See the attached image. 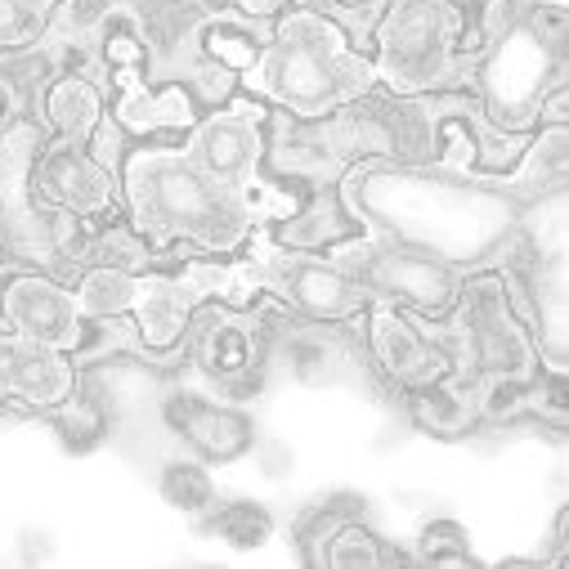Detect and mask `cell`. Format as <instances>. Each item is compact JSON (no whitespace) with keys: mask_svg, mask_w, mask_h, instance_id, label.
Wrapping results in <instances>:
<instances>
[{"mask_svg":"<svg viewBox=\"0 0 569 569\" xmlns=\"http://www.w3.org/2000/svg\"><path fill=\"white\" fill-rule=\"evenodd\" d=\"M260 363V328L242 315H207L198 328V368L211 381L238 386Z\"/></svg>","mask_w":569,"mask_h":569,"instance_id":"obj_13","label":"cell"},{"mask_svg":"<svg viewBox=\"0 0 569 569\" xmlns=\"http://www.w3.org/2000/svg\"><path fill=\"white\" fill-rule=\"evenodd\" d=\"M556 54L547 50V37L538 28H516L507 32V41L498 46V54L489 59L485 68V90H489V103L493 112L511 126L516 121H529V112L542 103L547 94V77L556 72Z\"/></svg>","mask_w":569,"mask_h":569,"instance_id":"obj_5","label":"cell"},{"mask_svg":"<svg viewBox=\"0 0 569 569\" xmlns=\"http://www.w3.org/2000/svg\"><path fill=\"white\" fill-rule=\"evenodd\" d=\"M211 511H216V507H211ZM207 529L220 533V538H224L229 547H238V551H256V547L269 542V533H273V516H269L260 502L238 498V502H224V507L211 516Z\"/></svg>","mask_w":569,"mask_h":569,"instance_id":"obj_21","label":"cell"},{"mask_svg":"<svg viewBox=\"0 0 569 569\" xmlns=\"http://www.w3.org/2000/svg\"><path fill=\"white\" fill-rule=\"evenodd\" d=\"M167 426L202 458V462H238L256 449V421L238 408H224V403H211V399H198V395H171L167 399Z\"/></svg>","mask_w":569,"mask_h":569,"instance_id":"obj_10","label":"cell"},{"mask_svg":"<svg viewBox=\"0 0 569 569\" xmlns=\"http://www.w3.org/2000/svg\"><path fill=\"white\" fill-rule=\"evenodd\" d=\"M453 10H462V14H476V23H480V14H485V6L489 0H449Z\"/></svg>","mask_w":569,"mask_h":569,"instance_id":"obj_27","label":"cell"},{"mask_svg":"<svg viewBox=\"0 0 569 569\" xmlns=\"http://www.w3.org/2000/svg\"><path fill=\"white\" fill-rule=\"evenodd\" d=\"M390 560H399V551H390L368 525H359V520H346L332 538H328V547H323V565H332V569H381V565H390Z\"/></svg>","mask_w":569,"mask_h":569,"instance_id":"obj_19","label":"cell"},{"mask_svg":"<svg viewBox=\"0 0 569 569\" xmlns=\"http://www.w3.org/2000/svg\"><path fill=\"white\" fill-rule=\"evenodd\" d=\"M372 355L403 390H426L453 377V355L426 332H417L395 306L372 310Z\"/></svg>","mask_w":569,"mask_h":569,"instance_id":"obj_11","label":"cell"},{"mask_svg":"<svg viewBox=\"0 0 569 569\" xmlns=\"http://www.w3.org/2000/svg\"><path fill=\"white\" fill-rule=\"evenodd\" d=\"M117 117L130 130H158V126H193V103L184 90H167V94H144V90H130L117 108Z\"/></svg>","mask_w":569,"mask_h":569,"instance_id":"obj_20","label":"cell"},{"mask_svg":"<svg viewBox=\"0 0 569 569\" xmlns=\"http://www.w3.org/2000/svg\"><path fill=\"white\" fill-rule=\"evenodd\" d=\"M144 46H139V37L130 28H121L117 37H108V63H144Z\"/></svg>","mask_w":569,"mask_h":569,"instance_id":"obj_26","label":"cell"},{"mask_svg":"<svg viewBox=\"0 0 569 569\" xmlns=\"http://www.w3.org/2000/svg\"><path fill=\"white\" fill-rule=\"evenodd\" d=\"M242 6L251 10V14H269V10H278L282 0H242Z\"/></svg>","mask_w":569,"mask_h":569,"instance_id":"obj_28","label":"cell"},{"mask_svg":"<svg viewBox=\"0 0 569 569\" xmlns=\"http://www.w3.org/2000/svg\"><path fill=\"white\" fill-rule=\"evenodd\" d=\"M126 198L134 229L167 247L189 238L207 251H233L251 229L247 193L207 180L176 149H144L126 162Z\"/></svg>","mask_w":569,"mask_h":569,"instance_id":"obj_1","label":"cell"},{"mask_svg":"<svg viewBox=\"0 0 569 569\" xmlns=\"http://www.w3.org/2000/svg\"><path fill=\"white\" fill-rule=\"evenodd\" d=\"M417 560L421 565H471V538L458 520H431L417 533Z\"/></svg>","mask_w":569,"mask_h":569,"instance_id":"obj_23","label":"cell"},{"mask_svg":"<svg viewBox=\"0 0 569 569\" xmlns=\"http://www.w3.org/2000/svg\"><path fill=\"white\" fill-rule=\"evenodd\" d=\"M445 46H449V19L436 0H412V6L395 10L381 28L390 86L399 90L431 86L445 68Z\"/></svg>","mask_w":569,"mask_h":569,"instance_id":"obj_4","label":"cell"},{"mask_svg":"<svg viewBox=\"0 0 569 569\" xmlns=\"http://www.w3.org/2000/svg\"><path fill=\"white\" fill-rule=\"evenodd\" d=\"M467 346L476 355V363L502 381H525L533 368V346L525 337V328L516 323L507 297H502V282L498 278H480L471 282L467 292Z\"/></svg>","mask_w":569,"mask_h":569,"instance_id":"obj_3","label":"cell"},{"mask_svg":"<svg viewBox=\"0 0 569 569\" xmlns=\"http://www.w3.org/2000/svg\"><path fill=\"white\" fill-rule=\"evenodd\" d=\"M198 292L180 278H134V301L126 315L139 319V332L153 350H167L184 337L189 310H193Z\"/></svg>","mask_w":569,"mask_h":569,"instance_id":"obj_14","label":"cell"},{"mask_svg":"<svg viewBox=\"0 0 569 569\" xmlns=\"http://www.w3.org/2000/svg\"><path fill=\"white\" fill-rule=\"evenodd\" d=\"M269 282H273V292L288 301V306H297L301 315L323 319V323L355 319V315L368 310V301H372V292L363 288L359 278L341 273L337 264L306 260V256H282V260H273Z\"/></svg>","mask_w":569,"mask_h":569,"instance_id":"obj_9","label":"cell"},{"mask_svg":"<svg viewBox=\"0 0 569 569\" xmlns=\"http://www.w3.org/2000/svg\"><path fill=\"white\" fill-rule=\"evenodd\" d=\"M359 282L368 292H381L390 301H403L421 315H449L458 306V273L426 256V251H399V247H386L377 251L363 269H359Z\"/></svg>","mask_w":569,"mask_h":569,"instance_id":"obj_8","label":"cell"},{"mask_svg":"<svg viewBox=\"0 0 569 569\" xmlns=\"http://www.w3.org/2000/svg\"><path fill=\"white\" fill-rule=\"evenodd\" d=\"M46 117L59 130V139H68V144H86V139L99 130V121H103L99 90L86 77H63L46 94Z\"/></svg>","mask_w":569,"mask_h":569,"instance_id":"obj_15","label":"cell"},{"mask_svg":"<svg viewBox=\"0 0 569 569\" xmlns=\"http://www.w3.org/2000/svg\"><path fill=\"white\" fill-rule=\"evenodd\" d=\"M0 315L10 319L14 337H28L54 350H77L86 341L77 297L41 273H14L0 288Z\"/></svg>","mask_w":569,"mask_h":569,"instance_id":"obj_6","label":"cell"},{"mask_svg":"<svg viewBox=\"0 0 569 569\" xmlns=\"http://www.w3.org/2000/svg\"><path fill=\"white\" fill-rule=\"evenodd\" d=\"M412 417L426 426V431H440V436H453L471 421V408L462 395L449 390V381L440 386H426V390H412Z\"/></svg>","mask_w":569,"mask_h":569,"instance_id":"obj_22","label":"cell"},{"mask_svg":"<svg viewBox=\"0 0 569 569\" xmlns=\"http://www.w3.org/2000/svg\"><path fill=\"white\" fill-rule=\"evenodd\" d=\"M158 493L171 511H184V516H207L216 507V480L198 462H167L158 476Z\"/></svg>","mask_w":569,"mask_h":569,"instance_id":"obj_18","label":"cell"},{"mask_svg":"<svg viewBox=\"0 0 569 569\" xmlns=\"http://www.w3.org/2000/svg\"><path fill=\"white\" fill-rule=\"evenodd\" d=\"M50 426H54V436L63 440L68 453H94L108 440V412L90 395H68L63 403H54Z\"/></svg>","mask_w":569,"mask_h":569,"instance_id":"obj_16","label":"cell"},{"mask_svg":"<svg viewBox=\"0 0 569 569\" xmlns=\"http://www.w3.org/2000/svg\"><path fill=\"white\" fill-rule=\"evenodd\" d=\"M207 54L220 59L224 68H233V72H251L256 59H260V41L242 28H211L207 32Z\"/></svg>","mask_w":569,"mask_h":569,"instance_id":"obj_24","label":"cell"},{"mask_svg":"<svg viewBox=\"0 0 569 569\" xmlns=\"http://www.w3.org/2000/svg\"><path fill=\"white\" fill-rule=\"evenodd\" d=\"M184 158H189L207 180L247 193L251 171H256V162H260V108L238 103V108H224V112L207 117V121L193 130Z\"/></svg>","mask_w":569,"mask_h":569,"instance_id":"obj_7","label":"cell"},{"mask_svg":"<svg viewBox=\"0 0 569 569\" xmlns=\"http://www.w3.org/2000/svg\"><path fill=\"white\" fill-rule=\"evenodd\" d=\"M251 86L282 108H292L297 117L315 121L359 99L372 86V63L346 46V32L332 19L297 10L278 23L273 41L260 50Z\"/></svg>","mask_w":569,"mask_h":569,"instance_id":"obj_2","label":"cell"},{"mask_svg":"<svg viewBox=\"0 0 569 569\" xmlns=\"http://www.w3.org/2000/svg\"><path fill=\"white\" fill-rule=\"evenodd\" d=\"M134 278L130 269H117V264H99L81 278V292H77V310L86 319H112V315H126L130 301H134Z\"/></svg>","mask_w":569,"mask_h":569,"instance_id":"obj_17","label":"cell"},{"mask_svg":"<svg viewBox=\"0 0 569 569\" xmlns=\"http://www.w3.org/2000/svg\"><path fill=\"white\" fill-rule=\"evenodd\" d=\"M50 6H59V0H0V46L28 41L46 23Z\"/></svg>","mask_w":569,"mask_h":569,"instance_id":"obj_25","label":"cell"},{"mask_svg":"<svg viewBox=\"0 0 569 569\" xmlns=\"http://www.w3.org/2000/svg\"><path fill=\"white\" fill-rule=\"evenodd\" d=\"M32 184H37L41 202L63 207L68 216H99L117 198L112 171L94 153H86V144H68V139H59V144L41 158Z\"/></svg>","mask_w":569,"mask_h":569,"instance_id":"obj_12","label":"cell"}]
</instances>
